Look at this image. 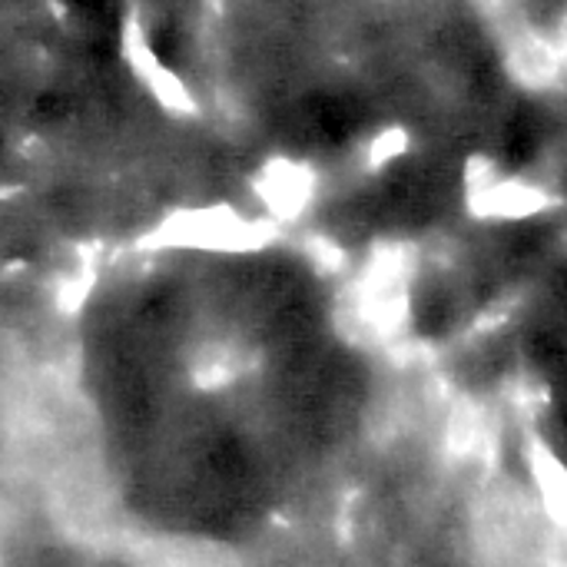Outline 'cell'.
<instances>
[{"label": "cell", "instance_id": "3957f363", "mask_svg": "<svg viewBox=\"0 0 567 567\" xmlns=\"http://www.w3.org/2000/svg\"><path fill=\"white\" fill-rule=\"evenodd\" d=\"M409 150V136L405 130H382L372 143V159L375 163H389V159H399L402 153Z\"/></svg>", "mask_w": 567, "mask_h": 567}, {"label": "cell", "instance_id": "6da1fadb", "mask_svg": "<svg viewBox=\"0 0 567 567\" xmlns=\"http://www.w3.org/2000/svg\"><path fill=\"white\" fill-rule=\"evenodd\" d=\"M548 203L551 196L542 183L512 176L485 156L465 163V206L478 219H528L545 213Z\"/></svg>", "mask_w": 567, "mask_h": 567}, {"label": "cell", "instance_id": "7a4b0ae2", "mask_svg": "<svg viewBox=\"0 0 567 567\" xmlns=\"http://www.w3.org/2000/svg\"><path fill=\"white\" fill-rule=\"evenodd\" d=\"M505 60H508L512 76L518 83H525V86H551L565 70V60H561L558 47L548 43L535 30H515L512 40H508Z\"/></svg>", "mask_w": 567, "mask_h": 567}]
</instances>
